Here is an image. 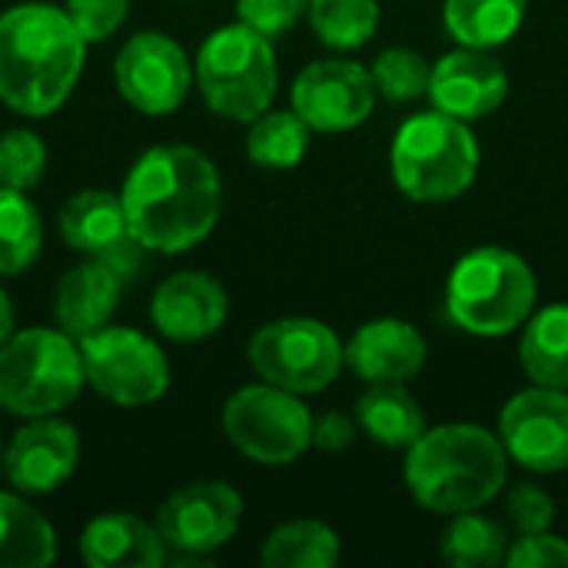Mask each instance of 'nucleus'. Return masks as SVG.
<instances>
[{
    "mask_svg": "<svg viewBox=\"0 0 568 568\" xmlns=\"http://www.w3.org/2000/svg\"><path fill=\"white\" fill-rule=\"evenodd\" d=\"M130 233L146 253H186L203 243L223 213L216 163L190 143H160L136 156L123 186Z\"/></svg>",
    "mask_w": 568,
    "mask_h": 568,
    "instance_id": "obj_1",
    "label": "nucleus"
},
{
    "mask_svg": "<svg viewBox=\"0 0 568 568\" xmlns=\"http://www.w3.org/2000/svg\"><path fill=\"white\" fill-rule=\"evenodd\" d=\"M87 40L63 7L27 0L0 13V103L20 116L57 113L80 83Z\"/></svg>",
    "mask_w": 568,
    "mask_h": 568,
    "instance_id": "obj_2",
    "label": "nucleus"
},
{
    "mask_svg": "<svg viewBox=\"0 0 568 568\" xmlns=\"http://www.w3.org/2000/svg\"><path fill=\"white\" fill-rule=\"evenodd\" d=\"M509 456L499 433L479 423L429 426L403 463L409 496L436 516L486 509L509 486Z\"/></svg>",
    "mask_w": 568,
    "mask_h": 568,
    "instance_id": "obj_3",
    "label": "nucleus"
},
{
    "mask_svg": "<svg viewBox=\"0 0 568 568\" xmlns=\"http://www.w3.org/2000/svg\"><path fill=\"white\" fill-rule=\"evenodd\" d=\"M539 283L532 266L506 246H476L463 253L446 280L449 320L479 339H503L536 313Z\"/></svg>",
    "mask_w": 568,
    "mask_h": 568,
    "instance_id": "obj_4",
    "label": "nucleus"
},
{
    "mask_svg": "<svg viewBox=\"0 0 568 568\" xmlns=\"http://www.w3.org/2000/svg\"><path fill=\"white\" fill-rule=\"evenodd\" d=\"M483 153L473 123L443 110H423L399 123L389 143V173L413 203H453L479 173Z\"/></svg>",
    "mask_w": 568,
    "mask_h": 568,
    "instance_id": "obj_5",
    "label": "nucleus"
},
{
    "mask_svg": "<svg viewBox=\"0 0 568 568\" xmlns=\"http://www.w3.org/2000/svg\"><path fill=\"white\" fill-rule=\"evenodd\" d=\"M193 80L203 103L233 123H253L276 100L280 67L273 40L246 23L216 27L196 50Z\"/></svg>",
    "mask_w": 568,
    "mask_h": 568,
    "instance_id": "obj_6",
    "label": "nucleus"
},
{
    "mask_svg": "<svg viewBox=\"0 0 568 568\" xmlns=\"http://www.w3.org/2000/svg\"><path fill=\"white\" fill-rule=\"evenodd\" d=\"M87 386L80 346L70 333L30 326L0 346V409L20 419L63 413Z\"/></svg>",
    "mask_w": 568,
    "mask_h": 568,
    "instance_id": "obj_7",
    "label": "nucleus"
},
{
    "mask_svg": "<svg viewBox=\"0 0 568 568\" xmlns=\"http://www.w3.org/2000/svg\"><path fill=\"white\" fill-rule=\"evenodd\" d=\"M246 359L263 383L296 396L329 389L346 369L343 339L333 326L313 316H283L263 323L246 343Z\"/></svg>",
    "mask_w": 568,
    "mask_h": 568,
    "instance_id": "obj_8",
    "label": "nucleus"
},
{
    "mask_svg": "<svg viewBox=\"0 0 568 568\" xmlns=\"http://www.w3.org/2000/svg\"><path fill=\"white\" fill-rule=\"evenodd\" d=\"M223 433L260 466H290L313 446V413L303 396L273 383H250L223 403Z\"/></svg>",
    "mask_w": 568,
    "mask_h": 568,
    "instance_id": "obj_9",
    "label": "nucleus"
},
{
    "mask_svg": "<svg viewBox=\"0 0 568 568\" xmlns=\"http://www.w3.org/2000/svg\"><path fill=\"white\" fill-rule=\"evenodd\" d=\"M87 386L113 406L140 409L166 396L170 363L166 353L140 329L100 326L77 339Z\"/></svg>",
    "mask_w": 568,
    "mask_h": 568,
    "instance_id": "obj_10",
    "label": "nucleus"
},
{
    "mask_svg": "<svg viewBox=\"0 0 568 568\" xmlns=\"http://www.w3.org/2000/svg\"><path fill=\"white\" fill-rule=\"evenodd\" d=\"M153 523L166 552L210 562V556L226 549L240 532L243 496L223 479H196L170 493Z\"/></svg>",
    "mask_w": 568,
    "mask_h": 568,
    "instance_id": "obj_11",
    "label": "nucleus"
},
{
    "mask_svg": "<svg viewBox=\"0 0 568 568\" xmlns=\"http://www.w3.org/2000/svg\"><path fill=\"white\" fill-rule=\"evenodd\" d=\"M113 83L133 110L146 116H166L190 97L193 63L170 33L140 30L116 50Z\"/></svg>",
    "mask_w": 568,
    "mask_h": 568,
    "instance_id": "obj_12",
    "label": "nucleus"
},
{
    "mask_svg": "<svg viewBox=\"0 0 568 568\" xmlns=\"http://www.w3.org/2000/svg\"><path fill=\"white\" fill-rule=\"evenodd\" d=\"M499 439L526 473L559 476L568 469V389L529 386L506 399L499 413Z\"/></svg>",
    "mask_w": 568,
    "mask_h": 568,
    "instance_id": "obj_13",
    "label": "nucleus"
},
{
    "mask_svg": "<svg viewBox=\"0 0 568 568\" xmlns=\"http://www.w3.org/2000/svg\"><path fill=\"white\" fill-rule=\"evenodd\" d=\"M376 87L369 67L349 57H323L306 63L290 90V106L313 133H349L376 110Z\"/></svg>",
    "mask_w": 568,
    "mask_h": 568,
    "instance_id": "obj_14",
    "label": "nucleus"
},
{
    "mask_svg": "<svg viewBox=\"0 0 568 568\" xmlns=\"http://www.w3.org/2000/svg\"><path fill=\"white\" fill-rule=\"evenodd\" d=\"M60 240L77 250L83 260H100L123 273L126 280H136L143 270V246L130 233L123 200L110 190H80L73 193L60 213H57Z\"/></svg>",
    "mask_w": 568,
    "mask_h": 568,
    "instance_id": "obj_15",
    "label": "nucleus"
},
{
    "mask_svg": "<svg viewBox=\"0 0 568 568\" xmlns=\"http://www.w3.org/2000/svg\"><path fill=\"white\" fill-rule=\"evenodd\" d=\"M80 463V433L60 416L27 419L3 449V476L20 496L57 493Z\"/></svg>",
    "mask_w": 568,
    "mask_h": 568,
    "instance_id": "obj_16",
    "label": "nucleus"
},
{
    "mask_svg": "<svg viewBox=\"0 0 568 568\" xmlns=\"http://www.w3.org/2000/svg\"><path fill=\"white\" fill-rule=\"evenodd\" d=\"M509 97V70L496 50L459 47L433 63L426 100L466 123H479L496 113Z\"/></svg>",
    "mask_w": 568,
    "mask_h": 568,
    "instance_id": "obj_17",
    "label": "nucleus"
},
{
    "mask_svg": "<svg viewBox=\"0 0 568 568\" xmlns=\"http://www.w3.org/2000/svg\"><path fill=\"white\" fill-rule=\"evenodd\" d=\"M230 296L223 283L203 270H180L166 276L150 300V323L163 339L200 343L223 329Z\"/></svg>",
    "mask_w": 568,
    "mask_h": 568,
    "instance_id": "obj_18",
    "label": "nucleus"
},
{
    "mask_svg": "<svg viewBox=\"0 0 568 568\" xmlns=\"http://www.w3.org/2000/svg\"><path fill=\"white\" fill-rule=\"evenodd\" d=\"M429 356V343L409 320L379 316L363 323L346 343V369L363 383H406L413 379Z\"/></svg>",
    "mask_w": 568,
    "mask_h": 568,
    "instance_id": "obj_19",
    "label": "nucleus"
},
{
    "mask_svg": "<svg viewBox=\"0 0 568 568\" xmlns=\"http://www.w3.org/2000/svg\"><path fill=\"white\" fill-rule=\"evenodd\" d=\"M130 280L123 273H116L113 266L100 263V260H83L77 266H70L53 293V316L57 326L63 333H70L73 339L106 326L120 306L123 286Z\"/></svg>",
    "mask_w": 568,
    "mask_h": 568,
    "instance_id": "obj_20",
    "label": "nucleus"
},
{
    "mask_svg": "<svg viewBox=\"0 0 568 568\" xmlns=\"http://www.w3.org/2000/svg\"><path fill=\"white\" fill-rule=\"evenodd\" d=\"M80 559L90 568H160L166 562V542L156 523L133 513H103L83 526Z\"/></svg>",
    "mask_w": 568,
    "mask_h": 568,
    "instance_id": "obj_21",
    "label": "nucleus"
},
{
    "mask_svg": "<svg viewBox=\"0 0 568 568\" xmlns=\"http://www.w3.org/2000/svg\"><path fill=\"white\" fill-rule=\"evenodd\" d=\"M356 423L376 446L409 449L426 429V409L403 383H366L356 399Z\"/></svg>",
    "mask_w": 568,
    "mask_h": 568,
    "instance_id": "obj_22",
    "label": "nucleus"
},
{
    "mask_svg": "<svg viewBox=\"0 0 568 568\" xmlns=\"http://www.w3.org/2000/svg\"><path fill=\"white\" fill-rule=\"evenodd\" d=\"M529 0H443V27L459 47L499 50L526 23Z\"/></svg>",
    "mask_w": 568,
    "mask_h": 568,
    "instance_id": "obj_23",
    "label": "nucleus"
},
{
    "mask_svg": "<svg viewBox=\"0 0 568 568\" xmlns=\"http://www.w3.org/2000/svg\"><path fill=\"white\" fill-rule=\"evenodd\" d=\"M57 559V529L20 493H0V568H43Z\"/></svg>",
    "mask_w": 568,
    "mask_h": 568,
    "instance_id": "obj_24",
    "label": "nucleus"
},
{
    "mask_svg": "<svg viewBox=\"0 0 568 568\" xmlns=\"http://www.w3.org/2000/svg\"><path fill=\"white\" fill-rule=\"evenodd\" d=\"M519 363L536 386L568 389V303H549L526 320Z\"/></svg>",
    "mask_w": 568,
    "mask_h": 568,
    "instance_id": "obj_25",
    "label": "nucleus"
},
{
    "mask_svg": "<svg viewBox=\"0 0 568 568\" xmlns=\"http://www.w3.org/2000/svg\"><path fill=\"white\" fill-rule=\"evenodd\" d=\"M509 546V529L499 519L483 516V509L449 516L446 529L439 532V559L453 568L506 566Z\"/></svg>",
    "mask_w": 568,
    "mask_h": 568,
    "instance_id": "obj_26",
    "label": "nucleus"
},
{
    "mask_svg": "<svg viewBox=\"0 0 568 568\" xmlns=\"http://www.w3.org/2000/svg\"><path fill=\"white\" fill-rule=\"evenodd\" d=\"M343 559L339 532L323 519H293L276 526L263 549L260 562L266 568H333Z\"/></svg>",
    "mask_w": 568,
    "mask_h": 568,
    "instance_id": "obj_27",
    "label": "nucleus"
},
{
    "mask_svg": "<svg viewBox=\"0 0 568 568\" xmlns=\"http://www.w3.org/2000/svg\"><path fill=\"white\" fill-rule=\"evenodd\" d=\"M310 123L290 110H266L246 130V156L260 170H293L310 153Z\"/></svg>",
    "mask_w": 568,
    "mask_h": 568,
    "instance_id": "obj_28",
    "label": "nucleus"
},
{
    "mask_svg": "<svg viewBox=\"0 0 568 568\" xmlns=\"http://www.w3.org/2000/svg\"><path fill=\"white\" fill-rule=\"evenodd\" d=\"M43 250V220L23 190L0 186V276H20Z\"/></svg>",
    "mask_w": 568,
    "mask_h": 568,
    "instance_id": "obj_29",
    "label": "nucleus"
},
{
    "mask_svg": "<svg viewBox=\"0 0 568 568\" xmlns=\"http://www.w3.org/2000/svg\"><path fill=\"white\" fill-rule=\"evenodd\" d=\"M306 17L323 47L349 53L376 37L379 0H310Z\"/></svg>",
    "mask_w": 568,
    "mask_h": 568,
    "instance_id": "obj_30",
    "label": "nucleus"
},
{
    "mask_svg": "<svg viewBox=\"0 0 568 568\" xmlns=\"http://www.w3.org/2000/svg\"><path fill=\"white\" fill-rule=\"evenodd\" d=\"M429 73H433V60H426L413 47H386L369 63L373 87L389 103H413V100L426 97Z\"/></svg>",
    "mask_w": 568,
    "mask_h": 568,
    "instance_id": "obj_31",
    "label": "nucleus"
},
{
    "mask_svg": "<svg viewBox=\"0 0 568 568\" xmlns=\"http://www.w3.org/2000/svg\"><path fill=\"white\" fill-rule=\"evenodd\" d=\"M47 173V143L30 126H13L0 133V186L33 190Z\"/></svg>",
    "mask_w": 568,
    "mask_h": 568,
    "instance_id": "obj_32",
    "label": "nucleus"
},
{
    "mask_svg": "<svg viewBox=\"0 0 568 568\" xmlns=\"http://www.w3.org/2000/svg\"><path fill=\"white\" fill-rule=\"evenodd\" d=\"M506 516L519 536L526 532H546L556 523V499L536 486V483H519L506 486Z\"/></svg>",
    "mask_w": 568,
    "mask_h": 568,
    "instance_id": "obj_33",
    "label": "nucleus"
},
{
    "mask_svg": "<svg viewBox=\"0 0 568 568\" xmlns=\"http://www.w3.org/2000/svg\"><path fill=\"white\" fill-rule=\"evenodd\" d=\"M310 10V0H236V20L250 30L280 40L290 33Z\"/></svg>",
    "mask_w": 568,
    "mask_h": 568,
    "instance_id": "obj_34",
    "label": "nucleus"
},
{
    "mask_svg": "<svg viewBox=\"0 0 568 568\" xmlns=\"http://www.w3.org/2000/svg\"><path fill=\"white\" fill-rule=\"evenodd\" d=\"M63 10L70 13L87 43H100L123 27L130 0H63Z\"/></svg>",
    "mask_w": 568,
    "mask_h": 568,
    "instance_id": "obj_35",
    "label": "nucleus"
},
{
    "mask_svg": "<svg viewBox=\"0 0 568 568\" xmlns=\"http://www.w3.org/2000/svg\"><path fill=\"white\" fill-rule=\"evenodd\" d=\"M509 568H568V539L556 536L552 529L546 532H526L519 539H513L509 556H506Z\"/></svg>",
    "mask_w": 568,
    "mask_h": 568,
    "instance_id": "obj_36",
    "label": "nucleus"
},
{
    "mask_svg": "<svg viewBox=\"0 0 568 568\" xmlns=\"http://www.w3.org/2000/svg\"><path fill=\"white\" fill-rule=\"evenodd\" d=\"M359 423L356 416L343 413V409H326L320 416H313V446L323 453H343L356 443Z\"/></svg>",
    "mask_w": 568,
    "mask_h": 568,
    "instance_id": "obj_37",
    "label": "nucleus"
},
{
    "mask_svg": "<svg viewBox=\"0 0 568 568\" xmlns=\"http://www.w3.org/2000/svg\"><path fill=\"white\" fill-rule=\"evenodd\" d=\"M17 333V313H13V303L7 296V290H0V346Z\"/></svg>",
    "mask_w": 568,
    "mask_h": 568,
    "instance_id": "obj_38",
    "label": "nucleus"
},
{
    "mask_svg": "<svg viewBox=\"0 0 568 568\" xmlns=\"http://www.w3.org/2000/svg\"><path fill=\"white\" fill-rule=\"evenodd\" d=\"M0 473H3V446H0Z\"/></svg>",
    "mask_w": 568,
    "mask_h": 568,
    "instance_id": "obj_39",
    "label": "nucleus"
}]
</instances>
